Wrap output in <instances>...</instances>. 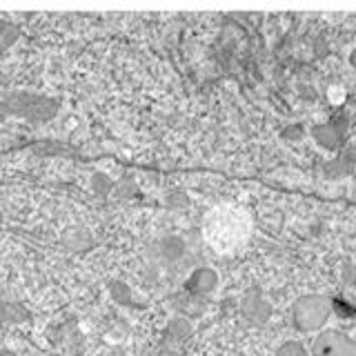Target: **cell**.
Returning a JSON list of instances; mask_svg holds the SVG:
<instances>
[{
	"instance_id": "obj_8",
	"label": "cell",
	"mask_w": 356,
	"mask_h": 356,
	"mask_svg": "<svg viewBox=\"0 0 356 356\" xmlns=\"http://www.w3.org/2000/svg\"><path fill=\"white\" fill-rule=\"evenodd\" d=\"M172 307L178 312V316L192 321V318H198L200 314H203L207 303H205V298H200V296H194L189 292H181L172 298Z\"/></svg>"
},
{
	"instance_id": "obj_13",
	"label": "cell",
	"mask_w": 356,
	"mask_h": 356,
	"mask_svg": "<svg viewBox=\"0 0 356 356\" xmlns=\"http://www.w3.org/2000/svg\"><path fill=\"white\" fill-rule=\"evenodd\" d=\"M18 38H20L18 25H14V22H9V20H0V51L9 49Z\"/></svg>"
},
{
	"instance_id": "obj_1",
	"label": "cell",
	"mask_w": 356,
	"mask_h": 356,
	"mask_svg": "<svg viewBox=\"0 0 356 356\" xmlns=\"http://www.w3.org/2000/svg\"><path fill=\"white\" fill-rule=\"evenodd\" d=\"M5 114L25 118L29 122H47L58 114L60 103L56 98L42 96V94H29V92H14L3 98L0 103Z\"/></svg>"
},
{
	"instance_id": "obj_20",
	"label": "cell",
	"mask_w": 356,
	"mask_h": 356,
	"mask_svg": "<svg viewBox=\"0 0 356 356\" xmlns=\"http://www.w3.org/2000/svg\"><path fill=\"white\" fill-rule=\"evenodd\" d=\"M325 51H327V42L316 40V56H325Z\"/></svg>"
},
{
	"instance_id": "obj_14",
	"label": "cell",
	"mask_w": 356,
	"mask_h": 356,
	"mask_svg": "<svg viewBox=\"0 0 356 356\" xmlns=\"http://www.w3.org/2000/svg\"><path fill=\"white\" fill-rule=\"evenodd\" d=\"M114 194H116L118 198H122V200H127V198H134V196L138 194V187H136V183H134L129 176H122L120 181H116Z\"/></svg>"
},
{
	"instance_id": "obj_11",
	"label": "cell",
	"mask_w": 356,
	"mask_h": 356,
	"mask_svg": "<svg viewBox=\"0 0 356 356\" xmlns=\"http://www.w3.org/2000/svg\"><path fill=\"white\" fill-rule=\"evenodd\" d=\"M109 296H111L114 303H118L122 307H134V305H136V303H134L131 287L125 281H111L109 283Z\"/></svg>"
},
{
	"instance_id": "obj_10",
	"label": "cell",
	"mask_w": 356,
	"mask_h": 356,
	"mask_svg": "<svg viewBox=\"0 0 356 356\" xmlns=\"http://www.w3.org/2000/svg\"><path fill=\"white\" fill-rule=\"evenodd\" d=\"M314 138L327 149H337L343 143V127H339L337 122H325V125H314L312 129Z\"/></svg>"
},
{
	"instance_id": "obj_17",
	"label": "cell",
	"mask_w": 356,
	"mask_h": 356,
	"mask_svg": "<svg viewBox=\"0 0 356 356\" xmlns=\"http://www.w3.org/2000/svg\"><path fill=\"white\" fill-rule=\"evenodd\" d=\"M67 245H70L74 252H81V250H85V248L92 245V238L87 236V232L76 229V232H72V236L67 238Z\"/></svg>"
},
{
	"instance_id": "obj_24",
	"label": "cell",
	"mask_w": 356,
	"mask_h": 356,
	"mask_svg": "<svg viewBox=\"0 0 356 356\" xmlns=\"http://www.w3.org/2000/svg\"><path fill=\"white\" fill-rule=\"evenodd\" d=\"M44 356H63V354H58V352H49V354H44Z\"/></svg>"
},
{
	"instance_id": "obj_3",
	"label": "cell",
	"mask_w": 356,
	"mask_h": 356,
	"mask_svg": "<svg viewBox=\"0 0 356 356\" xmlns=\"http://www.w3.org/2000/svg\"><path fill=\"white\" fill-rule=\"evenodd\" d=\"M312 356H356V341L343 332H323L312 343Z\"/></svg>"
},
{
	"instance_id": "obj_4",
	"label": "cell",
	"mask_w": 356,
	"mask_h": 356,
	"mask_svg": "<svg viewBox=\"0 0 356 356\" xmlns=\"http://www.w3.org/2000/svg\"><path fill=\"white\" fill-rule=\"evenodd\" d=\"M241 314L250 325H265L272 316V305L261 296V292H248L241 300Z\"/></svg>"
},
{
	"instance_id": "obj_12",
	"label": "cell",
	"mask_w": 356,
	"mask_h": 356,
	"mask_svg": "<svg viewBox=\"0 0 356 356\" xmlns=\"http://www.w3.org/2000/svg\"><path fill=\"white\" fill-rule=\"evenodd\" d=\"M114 189H116V181L111 176H107L103 172H96L92 176V192L98 198H107L109 194H114Z\"/></svg>"
},
{
	"instance_id": "obj_6",
	"label": "cell",
	"mask_w": 356,
	"mask_h": 356,
	"mask_svg": "<svg viewBox=\"0 0 356 356\" xmlns=\"http://www.w3.org/2000/svg\"><path fill=\"white\" fill-rule=\"evenodd\" d=\"M194 334L192 321H187L183 316H174L167 321V325L163 327V345H170V348H178V345L187 343Z\"/></svg>"
},
{
	"instance_id": "obj_23",
	"label": "cell",
	"mask_w": 356,
	"mask_h": 356,
	"mask_svg": "<svg viewBox=\"0 0 356 356\" xmlns=\"http://www.w3.org/2000/svg\"><path fill=\"white\" fill-rule=\"evenodd\" d=\"M348 163H356V152L352 156H348Z\"/></svg>"
},
{
	"instance_id": "obj_22",
	"label": "cell",
	"mask_w": 356,
	"mask_h": 356,
	"mask_svg": "<svg viewBox=\"0 0 356 356\" xmlns=\"http://www.w3.org/2000/svg\"><path fill=\"white\" fill-rule=\"evenodd\" d=\"M350 65H352L354 70H356V49H354V51L350 54Z\"/></svg>"
},
{
	"instance_id": "obj_16",
	"label": "cell",
	"mask_w": 356,
	"mask_h": 356,
	"mask_svg": "<svg viewBox=\"0 0 356 356\" xmlns=\"http://www.w3.org/2000/svg\"><path fill=\"white\" fill-rule=\"evenodd\" d=\"M276 356H305V348L298 341H285L278 345Z\"/></svg>"
},
{
	"instance_id": "obj_18",
	"label": "cell",
	"mask_w": 356,
	"mask_h": 356,
	"mask_svg": "<svg viewBox=\"0 0 356 356\" xmlns=\"http://www.w3.org/2000/svg\"><path fill=\"white\" fill-rule=\"evenodd\" d=\"M303 136V127L300 125H289L285 131H283V138H289V140H296Z\"/></svg>"
},
{
	"instance_id": "obj_21",
	"label": "cell",
	"mask_w": 356,
	"mask_h": 356,
	"mask_svg": "<svg viewBox=\"0 0 356 356\" xmlns=\"http://www.w3.org/2000/svg\"><path fill=\"white\" fill-rule=\"evenodd\" d=\"M0 356H18L14 350H9V348H0Z\"/></svg>"
},
{
	"instance_id": "obj_7",
	"label": "cell",
	"mask_w": 356,
	"mask_h": 356,
	"mask_svg": "<svg viewBox=\"0 0 356 356\" xmlns=\"http://www.w3.org/2000/svg\"><path fill=\"white\" fill-rule=\"evenodd\" d=\"M185 254H187V243L185 238L176 236V234L163 236L156 243V256H159L163 263H178Z\"/></svg>"
},
{
	"instance_id": "obj_5",
	"label": "cell",
	"mask_w": 356,
	"mask_h": 356,
	"mask_svg": "<svg viewBox=\"0 0 356 356\" xmlns=\"http://www.w3.org/2000/svg\"><path fill=\"white\" fill-rule=\"evenodd\" d=\"M216 287H218V274L211 270V267H196L185 281V292L200 296V298H207L209 294H214Z\"/></svg>"
},
{
	"instance_id": "obj_15",
	"label": "cell",
	"mask_w": 356,
	"mask_h": 356,
	"mask_svg": "<svg viewBox=\"0 0 356 356\" xmlns=\"http://www.w3.org/2000/svg\"><path fill=\"white\" fill-rule=\"evenodd\" d=\"M165 205L170 209H185L189 205V196L183 192V189H172L165 196Z\"/></svg>"
},
{
	"instance_id": "obj_2",
	"label": "cell",
	"mask_w": 356,
	"mask_h": 356,
	"mask_svg": "<svg viewBox=\"0 0 356 356\" xmlns=\"http://www.w3.org/2000/svg\"><path fill=\"white\" fill-rule=\"evenodd\" d=\"M294 323L303 332H316L327 323L332 314V303L327 296L321 294H305L294 303Z\"/></svg>"
},
{
	"instance_id": "obj_19",
	"label": "cell",
	"mask_w": 356,
	"mask_h": 356,
	"mask_svg": "<svg viewBox=\"0 0 356 356\" xmlns=\"http://www.w3.org/2000/svg\"><path fill=\"white\" fill-rule=\"evenodd\" d=\"M154 356H183L176 348H170V345H161V350L156 352Z\"/></svg>"
},
{
	"instance_id": "obj_9",
	"label": "cell",
	"mask_w": 356,
	"mask_h": 356,
	"mask_svg": "<svg viewBox=\"0 0 356 356\" xmlns=\"http://www.w3.org/2000/svg\"><path fill=\"white\" fill-rule=\"evenodd\" d=\"M31 318V312L18 300H0V321L7 325H22Z\"/></svg>"
}]
</instances>
